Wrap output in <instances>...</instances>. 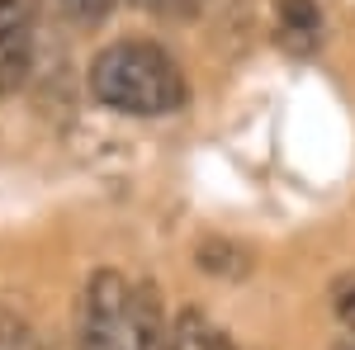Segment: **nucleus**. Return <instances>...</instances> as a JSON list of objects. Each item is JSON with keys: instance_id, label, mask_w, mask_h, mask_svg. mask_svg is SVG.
Returning a JSON list of instances; mask_svg holds the SVG:
<instances>
[{"instance_id": "12", "label": "nucleus", "mask_w": 355, "mask_h": 350, "mask_svg": "<svg viewBox=\"0 0 355 350\" xmlns=\"http://www.w3.org/2000/svg\"><path fill=\"white\" fill-rule=\"evenodd\" d=\"M5 308H10V303H5V298H0V317H5Z\"/></svg>"}, {"instance_id": "8", "label": "nucleus", "mask_w": 355, "mask_h": 350, "mask_svg": "<svg viewBox=\"0 0 355 350\" xmlns=\"http://www.w3.org/2000/svg\"><path fill=\"white\" fill-rule=\"evenodd\" d=\"M57 10L67 15V24H76V28H100L105 19H110L114 0H57Z\"/></svg>"}, {"instance_id": "1", "label": "nucleus", "mask_w": 355, "mask_h": 350, "mask_svg": "<svg viewBox=\"0 0 355 350\" xmlns=\"http://www.w3.org/2000/svg\"><path fill=\"white\" fill-rule=\"evenodd\" d=\"M85 85L95 105L128 119H171L190 100V85L175 53L152 38H114L85 67Z\"/></svg>"}, {"instance_id": "4", "label": "nucleus", "mask_w": 355, "mask_h": 350, "mask_svg": "<svg viewBox=\"0 0 355 350\" xmlns=\"http://www.w3.org/2000/svg\"><path fill=\"white\" fill-rule=\"evenodd\" d=\"M275 43L289 57H313L322 48V10L318 0H275Z\"/></svg>"}, {"instance_id": "10", "label": "nucleus", "mask_w": 355, "mask_h": 350, "mask_svg": "<svg viewBox=\"0 0 355 350\" xmlns=\"http://www.w3.org/2000/svg\"><path fill=\"white\" fill-rule=\"evenodd\" d=\"M128 5H137V10H162V0H128Z\"/></svg>"}, {"instance_id": "9", "label": "nucleus", "mask_w": 355, "mask_h": 350, "mask_svg": "<svg viewBox=\"0 0 355 350\" xmlns=\"http://www.w3.org/2000/svg\"><path fill=\"white\" fill-rule=\"evenodd\" d=\"M199 0H162V10H171V15H190Z\"/></svg>"}, {"instance_id": "2", "label": "nucleus", "mask_w": 355, "mask_h": 350, "mask_svg": "<svg viewBox=\"0 0 355 350\" xmlns=\"http://www.w3.org/2000/svg\"><path fill=\"white\" fill-rule=\"evenodd\" d=\"M76 350H157L166 336V313L157 284L128 279L119 270H95L76 294Z\"/></svg>"}, {"instance_id": "7", "label": "nucleus", "mask_w": 355, "mask_h": 350, "mask_svg": "<svg viewBox=\"0 0 355 350\" xmlns=\"http://www.w3.org/2000/svg\"><path fill=\"white\" fill-rule=\"evenodd\" d=\"M327 298H331V313H336L341 331L355 341V270H346V274H336V279H331Z\"/></svg>"}, {"instance_id": "5", "label": "nucleus", "mask_w": 355, "mask_h": 350, "mask_svg": "<svg viewBox=\"0 0 355 350\" xmlns=\"http://www.w3.org/2000/svg\"><path fill=\"white\" fill-rule=\"evenodd\" d=\"M214 346H218V326L209 322L199 308H180L166 322V336L157 350H214Z\"/></svg>"}, {"instance_id": "3", "label": "nucleus", "mask_w": 355, "mask_h": 350, "mask_svg": "<svg viewBox=\"0 0 355 350\" xmlns=\"http://www.w3.org/2000/svg\"><path fill=\"white\" fill-rule=\"evenodd\" d=\"M38 57V5L0 0V95L24 90Z\"/></svg>"}, {"instance_id": "11", "label": "nucleus", "mask_w": 355, "mask_h": 350, "mask_svg": "<svg viewBox=\"0 0 355 350\" xmlns=\"http://www.w3.org/2000/svg\"><path fill=\"white\" fill-rule=\"evenodd\" d=\"M336 350H355V341H351V336H346V341H336Z\"/></svg>"}, {"instance_id": "6", "label": "nucleus", "mask_w": 355, "mask_h": 350, "mask_svg": "<svg viewBox=\"0 0 355 350\" xmlns=\"http://www.w3.org/2000/svg\"><path fill=\"white\" fill-rule=\"evenodd\" d=\"M194 265L209 270V274H223V279H242L246 270H251V261H246L242 246L223 242V237H209V242L194 246Z\"/></svg>"}]
</instances>
